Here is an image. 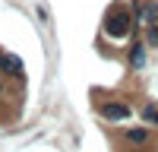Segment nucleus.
I'll list each match as a JSON object with an SVG mask.
<instances>
[{
	"label": "nucleus",
	"mask_w": 158,
	"mask_h": 152,
	"mask_svg": "<svg viewBox=\"0 0 158 152\" xmlns=\"http://www.w3.org/2000/svg\"><path fill=\"white\" fill-rule=\"evenodd\" d=\"M133 25H136L133 13L123 10V6H114V10H108V16H104V35L114 38V41H123V38L133 32Z\"/></svg>",
	"instance_id": "f257e3e1"
},
{
	"label": "nucleus",
	"mask_w": 158,
	"mask_h": 152,
	"mask_svg": "<svg viewBox=\"0 0 158 152\" xmlns=\"http://www.w3.org/2000/svg\"><path fill=\"white\" fill-rule=\"evenodd\" d=\"M101 117L104 120H127L130 117V105H123V101H108V105H101Z\"/></svg>",
	"instance_id": "f03ea898"
},
{
	"label": "nucleus",
	"mask_w": 158,
	"mask_h": 152,
	"mask_svg": "<svg viewBox=\"0 0 158 152\" xmlns=\"http://www.w3.org/2000/svg\"><path fill=\"white\" fill-rule=\"evenodd\" d=\"M123 139H127L130 146H146L149 139H152V133H149V127H127Z\"/></svg>",
	"instance_id": "7ed1b4c3"
},
{
	"label": "nucleus",
	"mask_w": 158,
	"mask_h": 152,
	"mask_svg": "<svg viewBox=\"0 0 158 152\" xmlns=\"http://www.w3.org/2000/svg\"><path fill=\"white\" fill-rule=\"evenodd\" d=\"M130 67H133V70L146 67V44H133V48H130Z\"/></svg>",
	"instance_id": "20e7f679"
},
{
	"label": "nucleus",
	"mask_w": 158,
	"mask_h": 152,
	"mask_svg": "<svg viewBox=\"0 0 158 152\" xmlns=\"http://www.w3.org/2000/svg\"><path fill=\"white\" fill-rule=\"evenodd\" d=\"M142 117H146L152 127H158V105H146L142 108Z\"/></svg>",
	"instance_id": "39448f33"
},
{
	"label": "nucleus",
	"mask_w": 158,
	"mask_h": 152,
	"mask_svg": "<svg viewBox=\"0 0 158 152\" xmlns=\"http://www.w3.org/2000/svg\"><path fill=\"white\" fill-rule=\"evenodd\" d=\"M16 67H19V60H16V57L0 54V70H16Z\"/></svg>",
	"instance_id": "423d86ee"
},
{
	"label": "nucleus",
	"mask_w": 158,
	"mask_h": 152,
	"mask_svg": "<svg viewBox=\"0 0 158 152\" xmlns=\"http://www.w3.org/2000/svg\"><path fill=\"white\" fill-rule=\"evenodd\" d=\"M146 41L149 44H158V22L155 25H146Z\"/></svg>",
	"instance_id": "0eeeda50"
},
{
	"label": "nucleus",
	"mask_w": 158,
	"mask_h": 152,
	"mask_svg": "<svg viewBox=\"0 0 158 152\" xmlns=\"http://www.w3.org/2000/svg\"><path fill=\"white\" fill-rule=\"evenodd\" d=\"M152 3H158V0H152Z\"/></svg>",
	"instance_id": "6e6552de"
}]
</instances>
